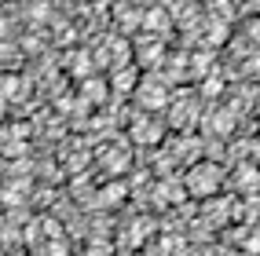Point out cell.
<instances>
[{"label":"cell","mask_w":260,"mask_h":256,"mask_svg":"<svg viewBox=\"0 0 260 256\" xmlns=\"http://www.w3.org/2000/svg\"><path fill=\"white\" fill-rule=\"evenodd\" d=\"M220 183H223V168L216 161H194L187 168V194H194V198H213L220 191Z\"/></svg>","instance_id":"1"},{"label":"cell","mask_w":260,"mask_h":256,"mask_svg":"<svg viewBox=\"0 0 260 256\" xmlns=\"http://www.w3.org/2000/svg\"><path fill=\"white\" fill-rule=\"evenodd\" d=\"M136 99H140V106L143 110H165L169 102H172V95H169V88L161 81H154V77H147V81H140V88H136Z\"/></svg>","instance_id":"2"},{"label":"cell","mask_w":260,"mask_h":256,"mask_svg":"<svg viewBox=\"0 0 260 256\" xmlns=\"http://www.w3.org/2000/svg\"><path fill=\"white\" fill-rule=\"evenodd\" d=\"M161 135H165V128H161L158 117H140V121L128 128V139H132L136 147H158Z\"/></svg>","instance_id":"3"},{"label":"cell","mask_w":260,"mask_h":256,"mask_svg":"<svg viewBox=\"0 0 260 256\" xmlns=\"http://www.w3.org/2000/svg\"><path fill=\"white\" fill-rule=\"evenodd\" d=\"M136 88H140V77H136V70H128V66L121 62V70H117V77H114V92L128 95V92H136Z\"/></svg>","instance_id":"4"},{"label":"cell","mask_w":260,"mask_h":256,"mask_svg":"<svg viewBox=\"0 0 260 256\" xmlns=\"http://www.w3.org/2000/svg\"><path fill=\"white\" fill-rule=\"evenodd\" d=\"M4 114H8V95L0 92V121H4Z\"/></svg>","instance_id":"5"}]
</instances>
